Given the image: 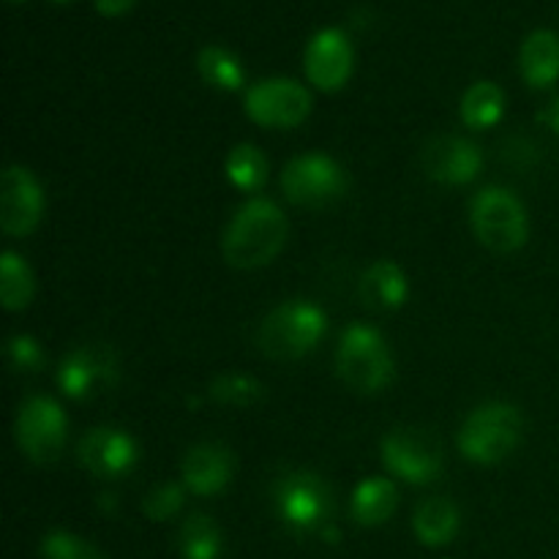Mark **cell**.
<instances>
[{
    "label": "cell",
    "mask_w": 559,
    "mask_h": 559,
    "mask_svg": "<svg viewBox=\"0 0 559 559\" xmlns=\"http://www.w3.org/2000/svg\"><path fill=\"white\" fill-rule=\"evenodd\" d=\"M183 486L164 484L145 497L142 511H145V516L153 519V522H167V519H173L175 513L183 508Z\"/></svg>",
    "instance_id": "28"
},
{
    "label": "cell",
    "mask_w": 559,
    "mask_h": 559,
    "mask_svg": "<svg viewBox=\"0 0 559 559\" xmlns=\"http://www.w3.org/2000/svg\"><path fill=\"white\" fill-rule=\"evenodd\" d=\"M115 382H118V360L112 349L98 347V344L74 349L58 369L60 391L76 402L109 391Z\"/></svg>",
    "instance_id": "12"
},
{
    "label": "cell",
    "mask_w": 559,
    "mask_h": 559,
    "mask_svg": "<svg viewBox=\"0 0 559 559\" xmlns=\"http://www.w3.org/2000/svg\"><path fill=\"white\" fill-rule=\"evenodd\" d=\"M180 555L183 559H218L222 557V533L205 513H194L180 527Z\"/></svg>",
    "instance_id": "23"
},
{
    "label": "cell",
    "mask_w": 559,
    "mask_h": 559,
    "mask_svg": "<svg viewBox=\"0 0 559 559\" xmlns=\"http://www.w3.org/2000/svg\"><path fill=\"white\" fill-rule=\"evenodd\" d=\"M396 486L385 478H369L355 489L353 495V516L364 527L385 524L396 511Z\"/></svg>",
    "instance_id": "19"
},
{
    "label": "cell",
    "mask_w": 559,
    "mask_h": 559,
    "mask_svg": "<svg viewBox=\"0 0 559 559\" xmlns=\"http://www.w3.org/2000/svg\"><path fill=\"white\" fill-rule=\"evenodd\" d=\"M484 167V153L475 142L464 136H440L429 142L424 151V169L431 180H440L448 186L469 183L480 175Z\"/></svg>",
    "instance_id": "15"
},
{
    "label": "cell",
    "mask_w": 559,
    "mask_h": 559,
    "mask_svg": "<svg viewBox=\"0 0 559 559\" xmlns=\"http://www.w3.org/2000/svg\"><path fill=\"white\" fill-rule=\"evenodd\" d=\"M522 440V415L513 404L491 402L475 409L459 431V448L475 464H497Z\"/></svg>",
    "instance_id": "4"
},
{
    "label": "cell",
    "mask_w": 559,
    "mask_h": 559,
    "mask_svg": "<svg viewBox=\"0 0 559 559\" xmlns=\"http://www.w3.org/2000/svg\"><path fill=\"white\" fill-rule=\"evenodd\" d=\"M134 3L136 0H96V9L104 16H120L134 9Z\"/></svg>",
    "instance_id": "30"
},
{
    "label": "cell",
    "mask_w": 559,
    "mask_h": 559,
    "mask_svg": "<svg viewBox=\"0 0 559 559\" xmlns=\"http://www.w3.org/2000/svg\"><path fill=\"white\" fill-rule=\"evenodd\" d=\"M287 243V218L271 200H251L224 233V260L238 271H254L276 260Z\"/></svg>",
    "instance_id": "1"
},
{
    "label": "cell",
    "mask_w": 559,
    "mask_h": 559,
    "mask_svg": "<svg viewBox=\"0 0 559 559\" xmlns=\"http://www.w3.org/2000/svg\"><path fill=\"white\" fill-rule=\"evenodd\" d=\"M519 69L527 85L551 87L559 80V36L555 31L530 33L519 52Z\"/></svg>",
    "instance_id": "17"
},
{
    "label": "cell",
    "mask_w": 559,
    "mask_h": 559,
    "mask_svg": "<svg viewBox=\"0 0 559 559\" xmlns=\"http://www.w3.org/2000/svg\"><path fill=\"white\" fill-rule=\"evenodd\" d=\"M473 229L486 249L508 254L527 243V211L508 189L489 186L473 200Z\"/></svg>",
    "instance_id": "5"
},
{
    "label": "cell",
    "mask_w": 559,
    "mask_h": 559,
    "mask_svg": "<svg viewBox=\"0 0 559 559\" xmlns=\"http://www.w3.org/2000/svg\"><path fill=\"white\" fill-rule=\"evenodd\" d=\"M55 3H69V0H55Z\"/></svg>",
    "instance_id": "33"
},
{
    "label": "cell",
    "mask_w": 559,
    "mask_h": 559,
    "mask_svg": "<svg viewBox=\"0 0 559 559\" xmlns=\"http://www.w3.org/2000/svg\"><path fill=\"white\" fill-rule=\"evenodd\" d=\"M41 557L44 559H104L102 551L87 540L76 538V535L55 530L41 540Z\"/></svg>",
    "instance_id": "27"
},
{
    "label": "cell",
    "mask_w": 559,
    "mask_h": 559,
    "mask_svg": "<svg viewBox=\"0 0 559 559\" xmlns=\"http://www.w3.org/2000/svg\"><path fill=\"white\" fill-rule=\"evenodd\" d=\"M382 462L388 473L415 486L431 484L442 473L440 442L418 429H396L382 442Z\"/></svg>",
    "instance_id": "9"
},
{
    "label": "cell",
    "mask_w": 559,
    "mask_h": 559,
    "mask_svg": "<svg viewBox=\"0 0 559 559\" xmlns=\"http://www.w3.org/2000/svg\"><path fill=\"white\" fill-rule=\"evenodd\" d=\"M262 385L254 377L246 374H224L218 380H213L211 385V399L213 402L229 404V407H249L262 399Z\"/></svg>",
    "instance_id": "26"
},
{
    "label": "cell",
    "mask_w": 559,
    "mask_h": 559,
    "mask_svg": "<svg viewBox=\"0 0 559 559\" xmlns=\"http://www.w3.org/2000/svg\"><path fill=\"white\" fill-rule=\"evenodd\" d=\"M353 41L338 27H325L309 41L304 55L306 76L320 91L333 93L347 85L353 74Z\"/></svg>",
    "instance_id": "13"
},
{
    "label": "cell",
    "mask_w": 559,
    "mask_h": 559,
    "mask_svg": "<svg viewBox=\"0 0 559 559\" xmlns=\"http://www.w3.org/2000/svg\"><path fill=\"white\" fill-rule=\"evenodd\" d=\"M409 284L402 267L393 262L380 260L366 271L364 276V298L377 309H399L407 300Z\"/></svg>",
    "instance_id": "20"
},
{
    "label": "cell",
    "mask_w": 559,
    "mask_h": 559,
    "mask_svg": "<svg viewBox=\"0 0 559 559\" xmlns=\"http://www.w3.org/2000/svg\"><path fill=\"white\" fill-rule=\"evenodd\" d=\"M197 69H200V76L216 91H240L246 82L243 66L235 58L233 52L222 47H205L197 58Z\"/></svg>",
    "instance_id": "24"
},
{
    "label": "cell",
    "mask_w": 559,
    "mask_h": 559,
    "mask_svg": "<svg viewBox=\"0 0 559 559\" xmlns=\"http://www.w3.org/2000/svg\"><path fill=\"white\" fill-rule=\"evenodd\" d=\"M80 462L98 478H120L140 459V448L120 429H93L80 440Z\"/></svg>",
    "instance_id": "14"
},
{
    "label": "cell",
    "mask_w": 559,
    "mask_h": 559,
    "mask_svg": "<svg viewBox=\"0 0 559 559\" xmlns=\"http://www.w3.org/2000/svg\"><path fill=\"white\" fill-rule=\"evenodd\" d=\"M273 502H276L278 519L295 533H311L322 527L331 513V491L322 484L320 475L306 473V469H295L278 478Z\"/></svg>",
    "instance_id": "8"
},
{
    "label": "cell",
    "mask_w": 559,
    "mask_h": 559,
    "mask_svg": "<svg viewBox=\"0 0 559 559\" xmlns=\"http://www.w3.org/2000/svg\"><path fill=\"white\" fill-rule=\"evenodd\" d=\"M9 3H14V5H20V3H27V0H9Z\"/></svg>",
    "instance_id": "32"
},
{
    "label": "cell",
    "mask_w": 559,
    "mask_h": 559,
    "mask_svg": "<svg viewBox=\"0 0 559 559\" xmlns=\"http://www.w3.org/2000/svg\"><path fill=\"white\" fill-rule=\"evenodd\" d=\"M336 364L342 380L358 393H380L393 380V358L385 338L360 322L342 333Z\"/></svg>",
    "instance_id": "3"
},
{
    "label": "cell",
    "mask_w": 559,
    "mask_h": 559,
    "mask_svg": "<svg viewBox=\"0 0 559 559\" xmlns=\"http://www.w3.org/2000/svg\"><path fill=\"white\" fill-rule=\"evenodd\" d=\"M549 120H551V126H555V131H557V134H559V98H557L555 104H551Z\"/></svg>",
    "instance_id": "31"
},
{
    "label": "cell",
    "mask_w": 559,
    "mask_h": 559,
    "mask_svg": "<svg viewBox=\"0 0 559 559\" xmlns=\"http://www.w3.org/2000/svg\"><path fill=\"white\" fill-rule=\"evenodd\" d=\"M66 413L47 396H33L16 413V445L31 462L52 464L66 445Z\"/></svg>",
    "instance_id": "7"
},
{
    "label": "cell",
    "mask_w": 559,
    "mask_h": 559,
    "mask_svg": "<svg viewBox=\"0 0 559 559\" xmlns=\"http://www.w3.org/2000/svg\"><path fill=\"white\" fill-rule=\"evenodd\" d=\"M33 273L27 267V262L22 257H16L14 251H5L0 257V300L9 311H22L31 306L33 300Z\"/></svg>",
    "instance_id": "22"
},
{
    "label": "cell",
    "mask_w": 559,
    "mask_h": 559,
    "mask_svg": "<svg viewBox=\"0 0 559 559\" xmlns=\"http://www.w3.org/2000/svg\"><path fill=\"white\" fill-rule=\"evenodd\" d=\"M506 112V93L495 82H475L462 98V118L469 129H491Z\"/></svg>",
    "instance_id": "21"
},
{
    "label": "cell",
    "mask_w": 559,
    "mask_h": 559,
    "mask_svg": "<svg viewBox=\"0 0 559 559\" xmlns=\"http://www.w3.org/2000/svg\"><path fill=\"white\" fill-rule=\"evenodd\" d=\"M235 473L233 453L216 442L194 445L183 459V484L200 497H213L227 489Z\"/></svg>",
    "instance_id": "16"
},
{
    "label": "cell",
    "mask_w": 559,
    "mask_h": 559,
    "mask_svg": "<svg viewBox=\"0 0 559 559\" xmlns=\"http://www.w3.org/2000/svg\"><path fill=\"white\" fill-rule=\"evenodd\" d=\"M246 112L265 129H295L311 112V93L295 80H265L246 93Z\"/></svg>",
    "instance_id": "10"
},
{
    "label": "cell",
    "mask_w": 559,
    "mask_h": 559,
    "mask_svg": "<svg viewBox=\"0 0 559 559\" xmlns=\"http://www.w3.org/2000/svg\"><path fill=\"white\" fill-rule=\"evenodd\" d=\"M44 216V191L25 167L11 164L0 186V227L11 238L31 235Z\"/></svg>",
    "instance_id": "11"
},
{
    "label": "cell",
    "mask_w": 559,
    "mask_h": 559,
    "mask_svg": "<svg viewBox=\"0 0 559 559\" xmlns=\"http://www.w3.org/2000/svg\"><path fill=\"white\" fill-rule=\"evenodd\" d=\"M227 178L235 189L240 191H257L265 186L267 180V162L254 145L243 142V145L233 147L227 158Z\"/></svg>",
    "instance_id": "25"
},
{
    "label": "cell",
    "mask_w": 559,
    "mask_h": 559,
    "mask_svg": "<svg viewBox=\"0 0 559 559\" xmlns=\"http://www.w3.org/2000/svg\"><path fill=\"white\" fill-rule=\"evenodd\" d=\"M282 191L293 205L325 207L342 200L347 191V173L333 158L311 153L298 156L284 167Z\"/></svg>",
    "instance_id": "6"
},
{
    "label": "cell",
    "mask_w": 559,
    "mask_h": 559,
    "mask_svg": "<svg viewBox=\"0 0 559 559\" xmlns=\"http://www.w3.org/2000/svg\"><path fill=\"white\" fill-rule=\"evenodd\" d=\"M5 355H9V364L14 366V371H22V374H33L44 366V353L33 336L9 338Z\"/></svg>",
    "instance_id": "29"
},
{
    "label": "cell",
    "mask_w": 559,
    "mask_h": 559,
    "mask_svg": "<svg viewBox=\"0 0 559 559\" xmlns=\"http://www.w3.org/2000/svg\"><path fill=\"white\" fill-rule=\"evenodd\" d=\"M328 331V317L320 306L293 300L262 320L257 331V347L276 360H295L317 349Z\"/></svg>",
    "instance_id": "2"
},
{
    "label": "cell",
    "mask_w": 559,
    "mask_h": 559,
    "mask_svg": "<svg viewBox=\"0 0 559 559\" xmlns=\"http://www.w3.org/2000/svg\"><path fill=\"white\" fill-rule=\"evenodd\" d=\"M459 524H462L459 508L445 497H431V500L420 502L413 519L415 535L426 546H448L456 538Z\"/></svg>",
    "instance_id": "18"
}]
</instances>
